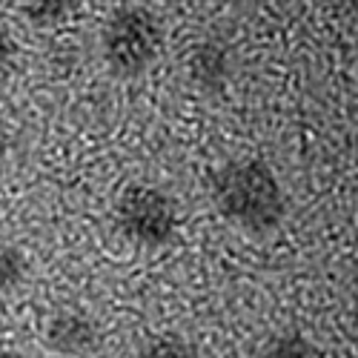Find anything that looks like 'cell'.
Listing matches in <instances>:
<instances>
[{
  "mask_svg": "<svg viewBox=\"0 0 358 358\" xmlns=\"http://www.w3.org/2000/svg\"><path fill=\"white\" fill-rule=\"evenodd\" d=\"M215 210L238 229L266 235L287 218V195L270 164L258 158H232L213 175Z\"/></svg>",
  "mask_w": 358,
  "mask_h": 358,
  "instance_id": "cell-1",
  "label": "cell"
},
{
  "mask_svg": "<svg viewBox=\"0 0 358 358\" xmlns=\"http://www.w3.org/2000/svg\"><path fill=\"white\" fill-rule=\"evenodd\" d=\"M43 338H46V347L57 355L83 358V355H92L101 347V327L89 313L69 307V310L55 313L46 321Z\"/></svg>",
  "mask_w": 358,
  "mask_h": 358,
  "instance_id": "cell-4",
  "label": "cell"
},
{
  "mask_svg": "<svg viewBox=\"0 0 358 358\" xmlns=\"http://www.w3.org/2000/svg\"><path fill=\"white\" fill-rule=\"evenodd\" d=\"M258 358H321V352L313 344V338H307L304 333L284 330L261 347Z\"/></svg>",
  "mask_w": 358,
  "mask_h": 358,
  "instance_id": "cell-6",
  "label": "cell"
},
{
  "mask_svg": "<svg viewBox=\"0 0 358 358\" xmlns=\"http://www.w3.org/2000/svg\"><path fill=\"white\" fill-rule=\"evenodd\" d=\"M164 46V26L146 6L115 9L101 32V52L106 66L121 78H138L158 61Z\"/></svg>",
  "mask_w": 358,
  "mask_h": 358,
  "instance_id": "cell-2",
  "label": "cell"
},
{
  "mask_svg": "<svg viewBox=\"0 0 358 358\" xmlns=\"http://www.w3.org/2000/svg\"><path fill=\"white\" fill-rule=\"evenodd\" d=\"M115 224L127 241L158 250L166 247L178 232V206L158 187L132 184L115 201Z\"/></svg>",
  "mask_w": 358,
  "mask_h": 358,
  "instance_id": "cell-3",
  "label": "cell"
},
{
  "mask_svg": "<svg viewBox=\"0 0 358 358\" xmlns=\"http://www.w3.org/2000/svg\"><path fill=\"white\" fill-rule=\"evenodd\" d=\"M189 78L206 95H221L232 78V55L221 41H201L189 55Z\"/></svg>",
  "mask_w": 358,
  "mask_h": 358,
  "instance_id": "cell-5",
  "label": "cell"
},
{
  "mask_svg": "<svg viewBox=\"0 0 358 358\" xmlns=\"http://www.w3.org/2000/svg\"><path fill=\"white\" fill-rule=\"evenodd\" d=\"M138 358H201L195 341H189L187 336H178V333H164L149 338L141 350Z\"/></svg>",
  "mask_w": 358,
  "mask_h": 358,
  "instance_id": "cell-8",
  "label": "cell"
},
{
  "mask_svg": "<svg viewBox=\"0 0 358 358\" xmlns=\"http://www.w3.org/2000/svg\"><path fill=\"white\" fill-rule=\"evenodd\" d=\"M15 55H17V49H15L12 35L0 29V89H3V86L9 83V78H12V69H15Z\"/></svg>",
  "mask_w": 358,
  "mask_h": 358,
  "instance_id": "cell-10",
  "label": "cell"
},
{
  "mask_svg": "<svg viewBox=\"0 0 358 358\" xmlns=\"http://www.w3.org/2000/svg\"><path fill=\"white\" fill-rule=\"evenodd\" d=\"M29 278V258L17 244L0 241V295L20 289Z\"/></svg>",
  "mask_w": 358,
  "mask_h": 358,
  "instance_id": "cell-7",
  "label": "cell"
},
{
  "mask_svg": "<svg viewBox=\"0 0 358 358\" xmlns=\"http://www.w3.org/2000/svg\"><path fill=\"white\" fill-rule=\"evenodd\" d=\"M6 155H9V135L3 127H0V166L6 164Z\"/></svg>",
  "mask_w": 358,
  "mask_h": 358,
  "instance_id": "cell-11",
  "label": "cell"
},
{
  "mask_svg": "<svg viewBox=\"0 0 358 358\" xmlns=\"http://www.w3.org/2000/svg\"><path fill=\"white\" fill-rule=\"evenodd\" d=\"M72 6L69 3H64V0H49V3H35V6H23L20 12L32 20V23H38V26H52V23H57L66 12H69Z\"/></svg>",
  "mask_w": 358,
  "mask_h": 358,
  "instance_id": "cell-9",
  "label": "cell"
},
{
  "mask_svg": "<svg viewBox=\"0 0 358 358\" xmlns=\"http://www.w3.org/2000/svg\"><path fill=\"white\" fill-rule=\"evenodd\" d=\"M0 358H23V355L15 352V350H0Z\"/></svg>",
  "mask_w": 358,
  "mask_h": 358,
  "instance_id": "cell-12",
  "label": "cell"
}]
</instances>
